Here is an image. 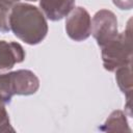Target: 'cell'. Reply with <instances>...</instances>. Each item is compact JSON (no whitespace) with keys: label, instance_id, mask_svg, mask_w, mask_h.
Here are the masks:
<instances>
[{"label":"cell","instance_id":"1","mask_svg":"<svg viewBox=\"0 0 133 133\" xmlns=\"http://www.w3.org/2000/svg\"><path fill=\"white\" fill-rule=\"evenodd\" d=\"M8 25L14 34L28 45L44 41L48 33V23L43 11L29 3H16L8 12Z\"/></svg>","mask_w":133,"mask_h":133},{"label":"cell","instance_id":"2","mask_svg":"<svg viewBox=\"0 0 133 133\" xmlns=\"http://www.w3.org/2000/svg\"><path fill=\"white\" fill-rule=\"evenodd\" d=\"M132 31L131 20L125 31L118 33L112 41L102 47V60L104 69L113 72L132 61Z\"/></svg>","mask_w":133,"mask_h":133},{"label":"cell","instance_id":"3","mask_svg":"<svg viewBox=\"0 0 133 133\" xmlns=\"http://www.w3.org/2000/svg\"><path fill=\"white\" fill-rule=\"evenodd\" d=\"M38 87V78L29 70L0 73V99L5 104L10 102L14 95H33L37 91Z\"/></svg>","mask_w":133,"mask_h":133},{"label":"cell","instance_id":"4","mask_svg":"<svg viewBox=\"0 0 133 133\" xmlns=\"http://www.w3.org/2000/svg\"><path fill=\"white\" fill-rule=\"evenodd\" d=\"M91 34L101 48L112 41L118 34L115 15L108 9L97 11L91 21Z\"/></svg>","mask_w":133,"mask_h":133},{"label":"cell","instance_id":"5","mask_svg":"<svg viewBox=\"0 0 133 133\" xmlns=\"http://www.w3.org/2000/svg\"><path fill=\"white\" fill-rule=\"evenodd\" d=\"M65 31L70 38L75 42H82L91 33L90 15L84 7H75L65 21Z\"/></svg>","mask_w":133,"mask_h":133},{"label":"cell","instance_id":"6","mask_svg":"<svg viewBox=\"0 0 133 133\" xmlns=\"http://www.w3.org/2000/svg\"><path fill=\"white\" fill-rule=\"evenodd\" d=\"M24 59L25 51L19 43L0 41V73L11 70Z\"/></svg>","mask_w":133,"mask_h":133},{"label":"cell","instance_id":"7","mask_svg":"<svg viewBox=\"0 0 133 133\" xmlns=\"http://www.w3.org/2000/svg\"><path fill=\"white\" fill-rule=\"evenodd\" d=\"M41 10L51 21H58L66 17L75 5V0H38Z\"/></svg>","mask_w":133,"mask_h":133},{"label":"cell","instance_id":"8","mask_svg":"<svg viewBox=\"0 0 133 133\" xmlns=\"http://www.w3.org/2000/svg\"><path fill=\"white\" fill-rule=\"evenodd\" d=\"M115 71H116L115 79H116L117 85L119 89L127 97V103H131V96H132V89H133L131 63L121 66Z\"/></svg>","mask_w":133,"mask_h":133},{"label":"cell","instance_id":"9","mask_svg":"<svg viewBox=\"0 0 133 133\" xmlns=\"http://www.w3.org/2000/svg\"><path fill=\"white\" fill-rule=\"evenodd\" d=\"M100 130L106 131V132H130L131 131L128 126L126 115L121 110L113 111L108 116L104 125L100 128Z\"/></svg>","mask_w":133,"mask_h":133},{"label":"cell","instance_id":"10","mask_svg":"<svg viewBox=\"0 0 133 133\" xmlns=\"http://www.w3.org/2000/svg\"><path fill=\"white\" fill-rule=\"evenodd\" d=\"M14 132V128L10 125L9 116L5 108V103L0 99V132Z\"/></svg>","mask_w":133,"mask_h":133},{"label":"cell","instance_id":"11","mask_svg":"<svg viewBox=\"0 0 133 133\" xmlns=\"http://www.w3.org/2000/svg\"><path fill=\"white\" fill-rule=\"evenodd\" d=\"M20 0H0V9L3 10L4 12L8 14L10 8L16 4L18 3ZM26 1H37V0H26Z\"/></svg>","mask_w":133,"mask_h":133},{"label":"cell","instance_id":"12","mask_svg":"<svg viewBox=\"0 0 133 133\" xmlns=\"http://www.w3.org/2000/svg\"><path fill=\"white\" fill-rule=\"evenodd\" d=\"M9 25H8V14L4 12L0 9V31L7 32L9 31Z\"/></svg>","mask_w":133,"mask_h":133},{"label":"cell","instance_id":"13","mask_svg":"<svg viewBox=\"0 0 133 133\" xmlns=\"http://www.w3.org/2000/svg\"><path fill=\"white\" fill-rule=\"evenodd\" d=\"M114 5L117 6L119 9H131L132 7V0H112Z\"/></svg>","mask_w":133,"mask_h":133}]
</instances>
